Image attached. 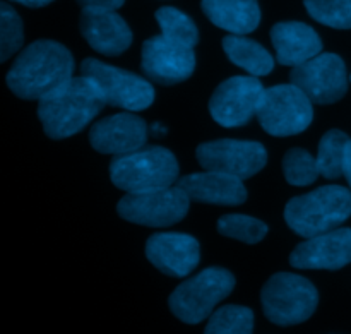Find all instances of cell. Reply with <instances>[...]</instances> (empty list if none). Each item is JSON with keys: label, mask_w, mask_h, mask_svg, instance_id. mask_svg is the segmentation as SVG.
<instances>
[{"label": "cell", "mask_w": 351, "mask_h": 334, "mask_svg": "<svg viewBox=\"0 0 351 334\" xmlns=\"http://www.w3.org/2000/svg\"><path fill=\"white\" fill-rule=\"evenodd\" d=\"M350 81H351V74H350Z\"/></svg>", "instance_id": "obj_32"}, {"label": "cell", "mask_w": 351, "mask_h": 334, "mask_svg": "<svg viewBox=\"0 0 351 334\" xmlns=\"http://www.w3.org/2000/svg\"><path fill=\"white\" fill-rule=\"evenodd\" d=\"M261 304L264 315L273 324L295 326L312 318L317 309L319 294L307 278L278 273L263 287Z\"/></svg>", "instance_id": "obj_6"}, {"label": "cell", "mask_w": 351, "mask_h": 334, "mask_svg": "<svg viewBox=\"0 0 351 334\" xmlns=\"http://www.w3.org/2000/svg\"><path fill=\"white\" fill-rule=\"evenodd\" d=\"M235 288V278L223 267H208L178 285L170 295V311L185 324H199Z\"/></svg>", "instance_id": "obj_5"}, {"label": "cell", "mask_w": 351, "mask_h": 334, "mask_svg": "<svg viewBox=\"0 0 351 334\" xmlns=\"http://www.w3.org/2000/svg\"><path fill=\"white\" fill-rule=\"evenodd\" d=\"M72 72L74 58L64 45L38 40L16 58L7 72V86L19 98L40 102L71 81Z\"/></svg>", "instance_id": "obj_1"}, {"label": "cell", "mask_w": 351, "mask_h": 334, "mask_svg": "<svg viewBox=\"0 0 351 334\" xmlns=\"http://www.w3.org/2000/svg\"><path fill=\"white\" fill-rule=\"evenodd\" d=\"M283 174L288 184L304 187L314 184L321 175L317 158L312 156L307 150L293 147L283 158Z\"/></svg>", "instance_id": "obj_25"}, {"label": "cell", "mask_w": 351, "mask_h": 334, "mask_svg": "<svg viewBox=\"0 0 351 334\" xmlns=\"http://www.w3.org/2000/svg\"><path fill=\"white\" fill-rule=\"evenodd\" d=\"M81 74L98 86L101 95L105 96L106 105L129 110V112H141L153 105V86L137 74L113 67L96 58H86L82 62Z\"/></svg>", "instance_id": "obj_8"}, {"label": "cell", "mask_w": 351, "mask_h": 334, "mask_svg": "<svg viewBox=\"0 0 351 334\" xmlns=\"http://www.w3.org/2000/svg\"><path fill=\"white\" fill-rule=\"evenodd\" d=\"M156 21L165 38L194 48L199 41V31L194 21L175 7H161L156 12Z\"/></svg>", "instance_id": "obj_24"}, {"label": "cell", "mask_w": 351, "mask_h": 334, "mask_svg": "<svg viewBox=\"0 0 351 334\" xmlns=\"http://www.w3.org/2000/svg\"><path fill=\"white\" fill-rule=\"evenodd\" d=\"M147 123L134 113H117L98 120L89 130L93 150L103 154H127L144 147Z\"/></svg>", "instance_id": "obj_17"}, {"label": "cell", "mask_w": 351, "mask_h": 334, "mask_svg": "<svg viewBox=\"0 0 351 334\" xmlns=\"http://www.w3.org/2000/svg\"><path fill=\"white\" fill-rule=\"evenodd\" d=\"M257 119L271 136H297L312 123L314 102L293 82L273 86L264 89Z\"/></svg>", "instance_id": "obj_7"}, {"label": "cell", "mask_w": 351, "mask_h": 334, "mask_svg": "<svg viewBox=\"0 0 351 334\" xmlns=\"http://www.w3.org/2000/svg\"><path fill=\"white\" fill-rule=\"evenodd\" d=\"M223 50L230 62L257 77L271 74L274 69L273 55L263 45L250 40L245 34H230L223 38Z\"/></svg>", "instance_id": "obj_21"}, {"label": "cell", "mask_w": 351, "mask_h": 334, "mask_svg": "<svg viewBox=\"0 0 351 334\" xmlns=\"http://www.w3.org/2000/svg\"><path fill=\"white\" fill-rule=\"evenodd\" d=\"M343 175H345L346 182H348L351 189V139L348 141V144H346L345 160H343Z\"/></svg>", "instance_id": "obj_30"}, {"label": "cell", "mask_w": 351, "mask_h": 334, "mask_svg": "<svg viewBox=\"0 0 351 334\" xmlns=\"http://www.w3.org/2000/svg\"><path fill=\"white\" fill-rule=\"evenodd\" d=\"M218 232L243 243H259L267 235V225L247 215H225L218 219Z\"/></svg>", "instance_id": "obj_26"}, {"label": "cell", "mask_w": 351, "mask_h": 334, "mask_svg": "<svg viewBox=\"0 0 351 334\" xmlns=\"http://www.w3.org/2000/svg\"><path fill=\"white\" fill-rule=\"evenodd\" d=\"M351 216V191L324 185L288 201L285 222L297 235L308 239L341 226Z\"/></svg>", "instance_id": "obj_4"}, {"label": "cell", "mask_w": 351, "mask_h": 334, "mask_svg": "<svg viewBox=\"0 0 351 334\" xmlns=\"http://www.w3.org/2000/svg\"><path fill=\"white\" fill-rule=\"evenodd\" d=\"M195 156L204 170L223 171L242 180L259 174L267 163L266 147L254 141H209L197 147Z\"/></svg>", "instance_id": "obj_11"}, {"label": "cell", "mask_w": 351, "mask_h": 334, "mask_svg": "<svg viewBox=\"0 0 351 334\" xmlns=\"http://www.w3.org/2000/svg\"><path fill=\"white\" fill-rule=\"evenodd\" d=\"M23 21L5 2L0 3V60L5 62L23 47Z\"/></svg>", "instance_id": "obj_28"}, {"label": "cell", "mask_w": 351, "mask_h": 334, "mask_svg": "<svg viewBox=\"0 0 351 334\" xmlns=\"http://www.w3.org/2000/svg\"><path fill=\"white\" fill-rule=\"evenodd\" d=\"M312 19L335 29H351V0H305Z\"/></svg>", "instance_id": "obj_27"}, {"label": "cell", "mask_w": 351, "mask_h": 334, "mask_svg": "<svg viewBox=\"0 0 351 334\" xmlns=\"http://www.w3.org/2000/svg\"><path fill=\"white\" fill-rule=\"evenodd\" d=\"M106 105L105 96L89 77H72L40 99L38 119L51 139H65L84 129Z\"/></svg>", "instance_id": "obj_2"}, {"label": "cell", "mask_w": 351, "mask_h": 334, "mask_svg": "<svg viewBox=\"0 0 351 334\" xmlns=\"http://www.w3.org/2000/svg\"><path fill=\"white\" fill-rule=\"evenodd\" d=\"M350 137L343 130L332 129L322 136L319 143L317 163L321 175L328 180H335L343 175V160H345L346 144Z\"/></svg>", "instance_id": "obj_22"}, {"label": "cell", "mask_w": 351, "mask_h": 334, "mask_svg": "<svg viewBox=\"0 0 351 334\" xmlns=\"http://www.w3.org/2000/svg\"><path fill=\"white\" fill-rule=\"evenodd\" d=\"M264 86L257 75H233L223 81L209 99V112L221 127H242L257 117Z\"/></svg>", "instance_id": "obj_10"}, {"label": "cell", "mask_w": 351, "mask_h": 334, "mask_svg": "<svg viewBox=\"0 0 351 334\" xmlns=\"http://www.w3.org/2000/svg\"><path fill=\"white\" fill-rule=\"evenodd\" d=\"M351 263V228H335L308 237L291 252L290 264L297 270L338 271Z\"/></svg>", "instance_id": "obj_14"}, {"label": "cell", "mask_w": 351, "mask_h": 334, "mask_svg": "<svg viewBox=\"0 0 351 334\" xmlns=\"http://www.w3.org/2000/svg\"><path fill=\"white\" fill-rule=\"evenodd\" d=\"M254 331V312L242 305H225L209 318L206 333L209 334H249Z\"/></svg>", "instance_id": "obj_23"}, {"label": "cell", "mask_w": 351, "mask_h": 334, "mask_svg": "<svg viewBox=\"0 0 351 334\" xmlns=\"http://www.w3.org/2000/svg\"><path fill=\"white\" fill-rule=\"evenodd\" d=\"M202 10L215 26L232 34H249L261 23L257 0H202Z\"/></svg>", "instance_id": "obj_20"}, {"label": "cell", "mask_w": 351, "mask_h": 334, "mask_svg": "<svg viewBox=\"0 0 351 334\" xmlns=\"http://www.w3.org/2000/svg\"><path fill=\"white\" fill-rule=\"evenodd\" d=\"M82 7H99V9H119L125 0H77Z\"/></svg>", "instance_id": "obj_29"}, {"label": "cell", "mask_w": 351, "mask_h": 334, "mask_svg": "<svg viewBox=\"0 0 351 334\" xmlns=\"http://www.w3.org/2000/svg\"><path fill=\"white\" fill-rule=\"evenodd\" d=\"M276 60L281 65L297 67L322 51V41L314 27L298 21H285L271 29Z\"/></svg>", "instance_id": "obj_19"}, {"label": "cell", "mask_w": 351, "mask_h": 334, "mask_svg": "<svg viewBox=\"0 0 351 334\" xmlns=\"http://www.w3.org/2000/svg\"><path fill=\"white\" fill-rule=\"evenodd\" d=\"M191 198L180 187H167L153 192L127 194L117 204L120 218L143 226H171L189 213Z\"/></svg>", "instance_id": "obj_9"}, {"label": "cell", "mask_w": 351, "mask_h": 334, "mask_svg": "<svg viewBox=\"0 0 351 334\" xmlns=\"http://www.w3.org/2000/svg\"><path fill=\"white\" fill-rule=\"evenodd\" d=\"M79 27L93 50L108 57L123 53L132 45V31L113 9L82 7Z\"/></svg>", "instance_id": "obj_16"}, {"label": "cell", "mask_w": 351, "mask_h": 334, "mask_svg": "<svg viewBox=\"0 0 351 334\" xmlns=\"http://www.w3.org/2000/svg\"><path fill=\"white\" fill-rule=\"evenodd\" d=\"M12 2L21 3V5H26V7H33V9H38V7H45L48 3H51L53 0H12Z\"/></svg>", "instance_id": "obj_31"}, {"label": "cell", "mask_w": 351, "mask_h": 334, "mask_svg": "<svg viewBox=\"0 0 351 334\" xmlns=\"http://www.w3.org/2000/svg\"><path fill=\"white\" fill-rule=\"evenodd\" d=\"M180 167L171 151L160 146L141 147L119 154L110 165L113 185L127 194L153 192L171 187L178 180Z\"/></svg>", "instance_id": "obj_3"}, {"label": "cell", "mask_w": 351, "mask_h": 334, "mask_svg": "<svg viewBox=\"0 0 351 334\" xmlns=\"http://www.w3.org/2000/svg\"><path fill=\"white\" fill-rule=\"evenodd\" d=\"M177 185L191 198V201L202 204L240 206L249 195L242 178L215 170L182 177Z\"/></svg>", "instance_id": "obj_18"}, {"label": "cell", "mask_w": 351, "mask_h": 334, "mask_svg": "<svg viewBox=\"0 0 351 334\" xmlns=\"http://www.w3.org/2000/svg\"><path fill=\"white\" fill-rule=\"evenodd\" d=\"M146 257L158 271L171 278H185L197 267L201 247L187 233H154L147 239Z\"/></svg>", "instance_id": "obj_15"}, {"label": "cell", "mask_w": 351, "mask_h": 334, "mask_svg": "<svg viewBox=\"0 0 351 334\" xmlns=\"http://www.w3.org/2000/svg\"><path fill=\"white\" fill-rule=\"evenodd\" d=\"M291 82L317 105L339 102L348 91V74L343 58L336 53L317 57L297 65L291 71Z\"/></svg>", "instance_id": "obj_12"}, {"label": "cell", "mask_w": 351, "mask_h": 334, "mask_svg": "<svg viewBox=\"0 0 351 334\" xmlns=\"http://www.w3.org/2000/svg\"><path fill=\"white\" fill-rule=\"evenodd\" d=\"M141 67L146 77L158 84H178L194 74V48L158 34L144 41Z\"/></svg>", "instance_id": "obj_13"}]
</instances>
